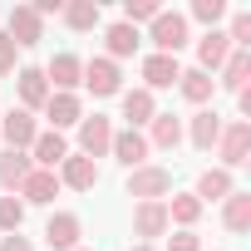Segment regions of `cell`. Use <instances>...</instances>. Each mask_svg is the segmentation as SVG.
Returning a JSON list of instances; mask_svg holds the SVG:
<instances>
[{
    "mask_svg": "<svg viewBox=\"0 0 251 251\" xmlns=\"http://www.w3.org/2000/svg\"><path fill=\"white\" fill-rule=\"evenodd\" d=\"M118 99H123V118H128V128H143V123H153L158 99H153L148 89H123Z\"/></svg>",
    "mask_w": 251,
    "mask_h": 251,
    "instance_id": "22",
    "label": "cell"
},
{
    "mask_svg": "<svg viewBox=\"0 0 251 251\" xmlns=\"http://www.w3.org/2000/svg\"><path fill=\"white\" fill-rule=\"evenodd\" d=\"M226 54H231L226 30H207V35L197 40V64H192V69H202V74H212V79H217V69L226 64Z\"/></svg>",
    "mask_w": 251,
    "mask_h": 251,
    "instance_id": "13",
    "label": "cell"
},
{
    "mask_svg": "<svg viewBox=\"0 0 251 251\" xmlns=\"http://www.w3.org/2000/svg\"><path fill=\"white\" fill-rule=\"evenodd\" d=\"M103 45H108L103 59H113V64H118V59H133V54H138V30L123 25V20H113V25L103 30Z\"/></svg>",
    "mask_w": 251,
    "mask_h": 251,
    "instance_id": "23",
    "label": "cell"
},
{
    "mask_svg": "<svg viewBox=\"0 0 251 251\" xmlns=\"http://www.w3.org/2000/svg\"><path fill=\"white\" fill-rule=\"evenodd\" d=\"M217 74H222V79H217V89L241 94V89H246V79H251V50H231V54H226V64H222Z\"/></svg>",
    "mask_w": 251,
    "mask_h": 251,
    "instance_id": "25",
    "label": "cell"
},
{
    "mask_svg": "<svg viewBox=\"0 0 251 251\" xmlns=\"http://www.w3.org/2000/svg\"><path fill=\"white\" fill-rule=\"evenodd\" d=\"M222 123H226V118H222L217 108H197V113L187 118V138H192V148H197V153H212V148H217Z\"/></svg>",
    "mask_w": 251,
    "mask_h": 251,
    "instance_id": "11",
    "label": "cell"
},
{
    "mask_svg": "<svg viewBox=\"0 0 251 251\" xmlns=\"http://www.w3.org/2000/svg\"><path fill=\"white\" fill-rule=\"evenodd\" d=\"M236 192V182H231V173L226 168H207V173H197V187H192V197L207 207V202H226Z\"/></svg>",
    "mask_w": 251,
    "mask_h": 251,
    "instance_id": "17",
    "label": "cell"
},
{
    "mask_svg": "<svg viewBox=\"0 0 251 251\" xmlns=\"http://www.w3.org/2000/svg\"><path fill=\"white\" fill-rule=\"evenodd\" d=\"M74 251H89V246H74Z\"/></svg>",
    "mask_w": 251,
    "mask_h": 251,
    "instance_id": "38",
    "label": "cell"
},
{
    "mask_svg": "<svg viewBox=\"0 0 251 251\" xmlns=\"http://www.w3.org/2000/svg\"><path fill=\"white\" fill-rule=\"evenodd\" d=\"M163 231H168V207H163V202H138V207H133V236H143V241L153 246Z\"/></svg>",
    "mask_w": 251,
    "mask_h": 251,
    "instance_id": "18",
    "label": "cell"
},
{
    "mask_svg": "<svg viewBox=\"0 0 251 251\" xmlns=\"http://www.w3.org/2000/svg\"><path fill=\"white\" fill-rule=\"evenodd\" d=\"M84 89L94 99H113V94H123V69L113 59L94 54V59H84Z\"/></svg>",
    "mask_w": 251,
    "mask_h": 251,
    "instance_id": "3",
    "label": "cell"
},
{
    "mask_svg": "<svg viewBox=\"0 0 251 251\" xmlns=\"http://www.w3.org/2000/svg\"><path fill=\"white\" fill-rule=\"evenodd\" d=\"M15 54H20V50H15V40L0 30V79H5V74H15Z\"/></svg>",
    "mask_w": 251,
    "mask_h": 251,
    "instance_id": "33",
    "label": "cell"
},
{
    "mask_svg": "<svg viewBox=\"0 0 251 251\" xmlns=\"http://www.w3.org/2000/svg\"><path fill=\"white\" fill-rule=\"evenodd\" d=\"M54 177H59V187H74V192H89L94 182H99V163L94 158H84V153H69L59 168H54Z\"/></svg>",
    "mask_w": 251,
    "mask_h": 251,
    "instance_id": "9",
    "label": "cell"
},
{
    "mask_svg": "<svg viewBox=\"0 0 251 251\" xmlns=\"http://www.w3.org/2000/svg\"><path fill=\"white\" fill-rule=\"evenodd\" d=\"M20 222H25V202L20 197H0V231H20Z\"/></svg>",
    "mask_w": 251,
    "mask_h": 251,
    "instance_id": "32",
    "label": "cell"
},
{
    "mask_svg": "<svg viewBox=\"0 0 251 251\" xmlns=\"http://www.w3.org/2000/svg\"><path fill=\"white\" fill-rule=\"evenodd\" d=\"M222 15H226V0H192V20H197V25L217 30V25H222Z\"/></svg>",
    "mask_w": 251,
    "mask_h": 251,
    "instance_id": "31",
    "label": "cell"
},
{
    "mask_svg": "<svg viewBox=\"0 0 251 251\" xmlns=\"http://www.w3.org/2000/svg\"><path fill=\"white\" fill-rule=\"evenodd\" d=\"M45 118H50V128L59 133V128H79V118H84V103H79V94H50V103H45Z\"/></svg>",
    "mask_w": 251,
    "mask_h": 251,
    "instance_id": "19",
    "label": "cell"
},
{
    "mask_svg": "<svg viewBox=\"0 0 251 251\" xmlns=\"http://www.w3.org/2000/svg\"><path fill=\"white\" fill-rule=\"evenodd\" d=\"M99 20H103V10H99V0H64V25L69 30H99Z\"/></svg>",
    "mask_w": 251,
    "mask_h": 251,
    "instance_id": "29",
    "label": "cell"
},
{
    "mask_svg": "<svg viewBox=\"0 0 251 251\" xmlns=\"http://www.w3.org/2000/svg\"><path fill=\"white\" fill-rule=\"evenodd\" d=\"M30 10H35L40 20H45V15H64V0H40V5H30Z\"/></svg>",
    "mask_w": 251,
    "mask_h": 251,
    "instance_id": "36",
    "label": "cell"
},
{
    "mask_svg": "<svg viewBox=\"0 0 251 251\" xmlns=\"http://www.w3.org/2000/svg\"><path fill=\"white\" fill-rule=\"evenodd\" d=\"M148 153H153V148H148V138H143L138 128H113L108 158H118V163L128 168V173H133V168H143V163H148Z\"/></svg>",
    "mask_w": 251,
    "mask_h": 251,
    "instance_id": "7",
    "label": "cell"
},
{
    "mask_svg": "<svg viewBox=\"0 0 251 251\" xmlns=\"http://www.w3.org/2000/svg\"><path fill=\"white\" fill-rule=\"evenodd\" d=\"M246 153H251V123H222V138H217V158H222V168L231 173V168H241L246 163Z\"/></svg>",
    "mask_w": 251,
    "mask_h": 251,
    "instance_id": "5",
    "label": "cell"
},
{
    "mask_svg": "<svg viewBox=\"0 0 251 251\" xmlns=\"http://www.w3.org/2000/svg\"><path fill=\"white\" fill-rule=\"evenodd\" d=\"M0 251H35V246H30V236L10 231V236H0Z\"/></svg>",
    "mask_w": 251,
    "mask_h": 251,
    "instance_id": "35",
    "label": "cell"
},
{
    "mask_svg": "<svg viewBox=\"0 0 251 251\" xmlns=\"http://www.w3.org/2000/svg\"><path fill=\"white\" fill-rule=\"evenodd\" d=\"M45 84H50V94H74L84 84V59L79 54H54L45 64Z\"/></svg>",
    "mask_w": 251,
    "mask_h": 251,
    "instance_id": "6",
    "label": "cell"
},
{
    "mask_svg": "<svg viewBox=\"0 0 251 251\" xmlns=\"http://www.w3.org/2000/svg\"><path fill=\"white\" fill-rule=\"evenodd\" d=\"M79 236H84V222H79L74 212H50V222H45V241H50V251H74Z\"/></svg>",
    "mask_w": 251,
    "mask_h": 251,
    "instance_id": "10",
    "label": "cell"
},
{
    "mask_svg": "<svg viewBox=\"0 0 251 251\" xmlns=\"http://www.w3.org/2000/svg\"><path fill=\"white\" fill-rule=\"evenodd\" d=\"M108 143H113V123L103 118V113H94V118H79V153L84 158H108Z\"/></svg>",
    "mask_w": 251,
    "mask_h": 251,
    "instance_id": "8",
    "label": "cell"
},
{
    "mask_svg": "<svg viewBox=\"0 0 251 251\" xmlns=\"http://www.w3.org/2000/svg\"><path fill=\"white\" fill-rule=\"evenodd\" d=\"M177 74H182V64L173 59V54H148L143 59V89L148 94H158V89H177Z\"/></svg>",
    "mask_w": 251,
    "mask_h": 251,
    "instance_id": "16",
    "label": "cell"
},
{
    "mask_svg": "<svg viewBox=\"0 0 251 251\" xmlns=\"http://www.w3.org/2000/svg\"><path fill=\"white\" fill-rule=\"evenodd\" d=\"M158 10H163L158 0H123V25H133V30H138L143 20L153 25V20H158Z\"/></svg>",
    "mask_w": 251,
    "mask_h": 251,
    "instance_id": "30",
    "label": "cell"
},
{
    "mask_svg": "<svg viewBox=\"0 0 251 251\" xmlns=\"http://www.w3.org/2000/svg\"><path fill=\"white\" fill-rule=\"evenodd\" d=\"M148 148H163V153H173L177 143H182V118H173V113H153V123H148Z\"/></svg>",
    "mask_w": 251,
    "mask_h": 251,
    "instance_id": "24",
    "label": "cell"
},
{
    "mask_svg": "<svg viewBox=\"0 0 251 251\" xmlns=\"http://www.w3.org/2000/svg\"><path fill=\"white\" fill-rule=\"evenodd\" d=\"M173 192V168H158V163H143L128 173V197L138 202H163Z\"/></svg>",
    "mask_w": 251,
    "mask_h": 251,
    "instance_id": "1",
    "label": "cell"
},
{
    "mask_svg": "<svg viewBox=\"0 0 251 251\" xmlns=\"http://www.w3.org/2000/svg\"><path fill=\"white\" fill-rule=\"evenodd\" d=\"M128 251H158V246H148V241H138V246H128Z\"/></svg>",
    "mask_w": 251,
    "mask_h": 251,
    "instance_id": "37",
    "label": "cell"
},
{
    "mask_svg": "<svg viewBox=\"0 0 251 251\" xmlns=\"http://www.w3.org/2000/svg\"><path fill=\"white\" fill-rule=\"evenodd\" d=\"M54 197H59V177L45 173V168H35V173L25 177V187H20V202H25V207H30V202H35V207H50Z\"/></svg>",
    "mask_w": 251,
    "mask_h": 251,
    "instance_id": "21",
    "label": "cell"
},
{
    "mask_svg": "<svg viewBox=\"0 0 251 251\" xmlns=\"http://www.w3.org/2000/svg\"><path fill=\"white\" fill-rule=\"evenodd\" d=\"M148 40L158 45L153 54H173V59H177V50L187 45V15H177V10H158V20H153Z\"/></svg>",
    "mask_w": 251,
    "mask_h": 251,
    "instance_id": "2",
    "label": "cell"
},
{
    "mask_svg": "<svg viewBox=\"0 0 251 251\" xmlns=\"http://www.w3.org/2000/svg\"><path fill=\"white\" fill-rule=\"evenodd\" d=\"M15 94H20V108L35 113L50 103V84H45V69H15Z\"/></svg>",
    "mask_w": 251,
    "mask_h": 251,
    "instance_id": "15",
    "label": "cell"
},
{
    "mask_svg": "<svg viewBox=\"0 0 251 251\" xmlns=\"http://www.w3.org/2000/svg\"><path fill=\"white\" fill-rule=\"evenodd\" d=\"M222 222H226V231H231V236H246V231H251V192H241V187H236V192L222 202Z\"/></svg>",
    "mask_w": 251,
    "mask_h": 251,
    "instance_id": "28",
    "label": "cell"
},
{
    "mask_svg": "<svg viewBox=\"0 0 251 251\" xmlns=\"http://www.w3.org/2000/svg\"><path fill=\"white\" fill-rule=\"evenodd\" d=\"M35 173V163H30V153H15V148H5L0 153V187H5L10 197L25 187V177Z\"/></svg>",
    "mask_w": 251,
    "mask_h": 251,
    "instance_id": "20",
    "label": "cell"
},
{
    "mask_svg": "<svg viewBox=\"0 0 251 251\" xmlns=\"http://www.w3.org/2000/svg\"><path fill=\"white\" fill-rule=\"evenodd\" d=\"M5 35L15 40V50H30V45H40V40H45V20H40L30 5H15V10H10Z\"/></svg>",
    "mask_w": 251,
    "mask_h": 251,
    "instance_id": "12",
    "label": "cell"
},
{
    "mask_svg": "<svg viewBox=\"0 0 251 251\" xmlns=\"http://www.w3.org/2000/svg\"><path fill=\"white\" fill-rule=\"evenodd\" d=\"M163 207H168V226H173V222H177V226H182V231H192V226H197V222H202V212H207V207H202V202H197V197H192V192H173V197H168V202H163Z\"/></svg>",
    "mask_w": 251,
    "mask_h": 251,
    "instance_id": "27",
    "label": "cell"
},
{
    "mask_svg": "<svg viewBox=\"0 0 251 251\" xmlns=\"http://www.w3.org/2000/svg\"><path fill=\"white\" fill-rule=\"evenodd\" d=\"M177 94H182L192 108H202V103L217 94V79H212V74H202V69H182V74H177Z\"/></svg>",
    "mask_w": 251,
    "mask_h": 251,
    "instance_id": "26",
    "label": "cell"
},
{
    "mask_svg": "<svg viewBox=\"0 0 251 251\" xmlns=\"http://www.w3.org/2000/svg\"><path fill=\"white\" fill-rule=\"evenodd\" d=\"M35 138H40V118H35V113H25V108L0 113V143H10L15 153H30Z\"/></svg>",
    "mask_w": 251,
    "mask_h": 251,
    "instance_id": "4",
    "label": "cell"
},
{
    "mask_svg": "<svg viewBox=\"0 0 251 251\" xmlns=\"http://www.w3.org/2000/svg\"><path fill=\"white\" fill-rule=\"evenodd\" d=\"M168 251H207V246H202L197 231H173V236H168Z\"/></svg>",
    "mask_w": 251,
    "mask_h": 251,
    "instance_id": "34",
    "label": "cell"
},
{
    "mask_svg": "<svg viewBox=\"0 0 251 251\" xmlns=\"http://www.w3.org/2000/svg\"><path fill=\"white\" fill-rule=\"evenodd\" d=\"M64 158H69V143H64V133H54V128H40V138L30 143V163H35V168H45V173H54Z\"/></svg>",
    "mask_w": 251,
    "mask_h": 251,
    "instance_id": "14",
    "label": "cell"
}]
</instances>
